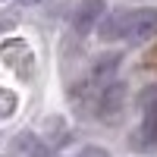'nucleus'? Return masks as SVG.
<instances>
[{
  "instance_id": "obj_1",
  "label": "nucleus",
  "mask_w": 157,
  "mask_h": 157,
  "mask_svg": "<svg viewBox=\"0 0 157 157\" xmlns=\"http://www.w3.org/2000/svg\"><path fill=\"white\" fill-rule=\"evenodd\" d=\"M104 38H123L129 44H145L157 35V10L141 6V10H116L110 19L101 25Z\"/></svg>"
},
{
  "instance_id": "obj_2",
  "label": "nucleus",
  "mask_w": 157,
  "mask_h": 157,
  "mask_svg": "<svg viewBox=\"0 0 157 157\" xmlns=\"http://www.w3.org/2000/svg\"><path fill=\"white\" fill-rule=\"evenodd\" d=\"M138 148H154L157 145V85H151L141 94V126H138Z\"/></svg>"
},
{
  "instance_id": "obj_3",
  "label": "nucleus",
  "mask_w": 157,
  "mask_h": 157,
  "mask_svg": "<svg viewBox=\"0 0 157 157\" xmlns=\"http://www.w3.org/2000/svg\"><path fill=\"white\" fill-rule=\"evenodd\" d=\"M123 107H126V85L123 82L110 78L104 88H98V116L104 123H116Z\"/></svg>"
},
{
  "instance_id": "obj_4",
  "label": "nucleus",
  "mask_w": 157,
  "mask_h": 157,
  "mask_svg": "<svg viewBox=\"0 0 157 157\" xmlns=\"http://www.w3.org/2000/svg\"><path fill=\"white\" fill-rule=\"evenodd\" d=\"M104 10H107V3L104 0H82V3L75 6L72 13V32L78 38H85L98 29V22L104 19Z\"/></svg>"
},
{
  "instance_id": "obj_5",
  "label": "nucleus",
  "mask_w": 157,
  "mask_h": 157,
  "mask_svg": "<svg viewBox=\"0 0 157 157\" xmlns=\"http://www.w3.org/2000/svg\"><path fill=\"white\" fill-rule=\"evenodd\" d=\"M116 69H120V54H104V57H98L94 63H91V69H88V85L94 88V91L104 88L116 75Z\"/></svg>"
},
{
  "instance_id": "obj_6",
  "label": "nucleus",
  "mask_w": 157,
  "mask_h": 157,
  "mask_svg": "<svg viewBox=\"0 0 157 157\" xmlns=\"http://www.w3.org/2000/svg\"><path fill=\"white\" fill-rule=\"evenodd\" d=\"M47 145L35 132H19L10 141V157H47Z\"/></svg>"
},
{
  "instance_id": "obj_7",
  "label": "nucleus",
  "mask_w": 157,
  "mask_h": 157,
  "mask_svg": "<svg viewBox=\"0 0 157 157\" xmlns=\"http://www.w3.org/2000/svg\"><path fill=\"white\" fill-rule=\"evenodd\" d=\"M13 110H16V98L10 91H0V116H10Z\"/></svg>"
},
{
  "instance_id": "obj_8",
  "label": "nucleus",
  "mask_w": 157,
  "mask_h": 157,
  "mask_svg": "<svg viewBox=\"0 0 157 157\" xmlns=\"http://www.w3.org/2000/svg\"><path fill=\"white\" fill-rule=\"evenodd\" d=\"M78 157H110V151H104V148H98V145H88V148L78 151Z\"/></svg>"
},
{
  "instance_id": "obj_9",
  "label": "nucleus",
  "mask_w": 157,
  "mask_h": 157,
  "mask_svg": "<svg viewBox=\"0 0 157 157\" xmlns=\"http://www.w3.org/2000/svg\"><path fill=\"white\" fill-rule=\"evenodd\" d=\"M10 29H16V16H0V35Z\"/></svg>"
},
{
  "instance_id": "obj_10",
  "label": "nucleus",
  "mask_w": 157,
  "mask_h": 157,
  "mask_svg": "<svg viewBox=\"0 0 157 157\" xmlns=\"http://www.w3.org/2000/svg\"><path fill=\"white\" fill-rule=\"evenodd\" d=\"M22 6H35V3H41V0H19Z\"/></svg>"
}]
</instances>
